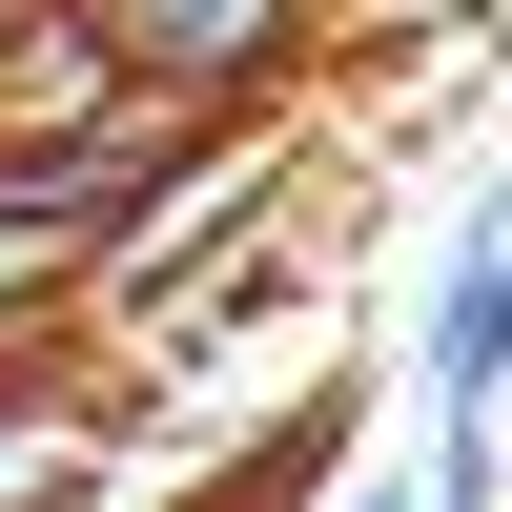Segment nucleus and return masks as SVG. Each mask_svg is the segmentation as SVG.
I'll list each match as a JSON object with an SVG mask.
<instances>
[{
	"label": "nucleus",
	"instance_id": "nucleus-5",
	"mask_svg": "<svg viewBox=\"0 0 512 512\" xmlns=\"http://www.w3.org/2000/svg\"><path fill=\"white\" fill-rule=\"evenodd\" d=\"M328 512H431V472H349V492H328Z\"/></svg>",
	"mask_w": 512,
	"mask_h": 512
},
{
	"label": "nucleus",
	"instance_id": "nucleus-4",
	"mask_svg": "<svg viewBox=\"0 0 512 512\" xmlns=\"http://www.w3.org/2000/svg\"><path fill=\"white\" fill-rule=\"evenodd\" d=\"M82 308H103V246H82L41 185H0V349H62Z\"/></svg>",
	"mask_w": 512,
	"mask_h": 512
},
{
	"label": "nucleus",
	"instance_id": "nucleus-1",
	"mask_svg": "<svg viewBox=\"0 0 512 512\" xmlns=\"http://www.w3.org/2000/svg\"><path fill=\"white\" fill-rule=\"evenodd\" d=\"M328 0H103V41L164 82V103H267L287 62H308Z\"/></svg>",
	"mask_w": 512,
	"mask_h": 512
},
{
	"label": "nucleus",
	"instance_id": "nucleus-6",
	"mask_svg": "<svg viewBox=\"0 0 512 512\" xmlns=\"http://www.w3.org/2000/svg\"><path fill=\"white\" fill-rule=\"evenodd\" d=\"M0 21H21V0H0Z\"/></svg>",
	"mask_w": 512,
	"mask_h": 512
},
{
	"label": "nucleus",
	"instance_id": "nucleus-3",
	"mask_svg": "<svg viewBox=\"0 0 512 512\" xmlns=\"http://www.w3.org/2000/svg\"><path fill=\"white\" fill-rule=\"evenodd\" d=\"M144 103V62L103 41V0H21L0 21V144H82V123Z\"/></svg>",
	"mask_w": 512,
	"mask_h": 512
},
{
	"label": "nucleus",
	"instance_id": "nucleus-2",
	"mask_svg": "<svg viewBox=\"0 0 512 512\" xmlns=\"http://www.w3.org/2000/svg\"><path fill=\"white\" fill-rule=\"evenodd\" d=\"M410 369H431V431H472V410H512V185L451 226L431 308H410Z\"/></svg>",
	"mask_w": 512,
	"mask_h": 512
}]
</instances>
